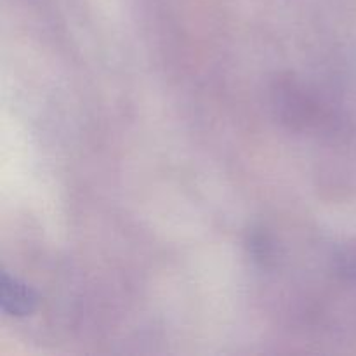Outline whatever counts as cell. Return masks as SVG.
Returning <instances> with one entry per match:
<instances>
[{
	"label": "cell",
	"mask_w": 356,
	"mask_h": 356,
	"mask_svg": "<svg viewBox=\"0 0 356 356\" xmlns=\"http://www.w3.org/2000/svg\"><path fill=\"white\" fill-rule=\"evenodd\" d=\"M0 299H2L3 312L9 315L24 316L33 312L35 298L33 291L28 285L21 284L16 278L9 277L7 273L2 275V287H0Z\"/></svg>",
	"instance_id": "6da1fadb"
}]
</instances>
